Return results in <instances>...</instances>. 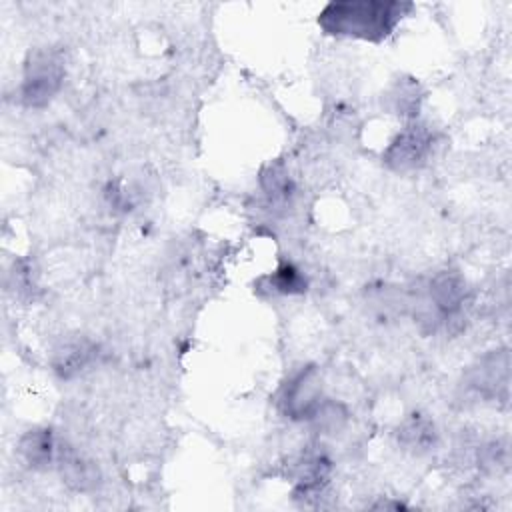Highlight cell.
I'll return each mask as SVG.
<instances>
[{
    "label": "cell",
    "instance_id": "7",
    "mask_svg": "<svg viewBox=\"0 0 512 512\" xmlns=\"http://www.w3.org/2000/svg\"><path fill=\"white\" fill-rule=\"evenodd\" d=\"M508 366L510 362L506 352H494L484 356L472 372V386L484 396H498L500 392L506 394Z\"/></svg>",
    "mask_w": 512,
    "mask_h": 512
},
{
    "label": "cell",
    "instance_id": "13",
    "mask_svg": "<svg viewBox=\"0 0 512 512\" xmlns=\"http://www.w3.org/2000/svg\"><path fill=\"white\" fill-rule=\"evenodd\" d=\"M268 280V288L278 292V294H302L308 288L306 276L292 264V262H282L278 264V268L266 278Z\"/></svg>",
    "mask_w": 512,
    "mask_h": 512
},
{
    "label": "cell",
    "instance_id": "6",
    "mask_svg": "<svg viewBox=\"0 0 512 512\" xmlns=\"http://www.w3.org/2000/svg\"><path fill=\"white\" fill-rule=\"evenodd\" d=\"M56 466L60 470L62 480L76 492H88L100 484V472L96 464L80 456L68 444H58Z\"/></svg>",
    "mask_w": 512,
    "mask_h": 512
},
{
    "label": "cell",
    "instance_id": "1",
    "mask_svg": "<svg viewBox=\"0 0 512 512\" xmlns=\"http://www.w3.org/2000/svg\"><path fill=\"white\" fill-rule=\"evenodd\" d=\"M410 4L384 0H346L330 2L318 16L324 32L334 36L362 38L370 42L384 40L400 22Z\"/></svg>",
    "mask_w": 512,
    "mask_h": 512
},
{
    "label": "cell",
    "instance_id": "3",
    "mask_svg": "<svg viewBox=\"0 0 512 512\" xmlns=\"http://www.w3.org/2000/svg\"><path fill=\"white\" fill-rule=\"evenodd\" d=\"M432 130L422 122H410L402 128L396 138L388 144L382 160L396 172H406L422 166L432 152Z\"/></svg>",
    "mask_w": 512,
    "mask_h": 512
},
{
    "label": "cell",
    "instance_id": "4",
    "mask_svg": "<svg viewBox=\"0 0 512 512\" xmlns=\"http://www.w3.org/2000/svg\"><path fill=\"white\" fill-rule=\"evenodd\" d=\"M322 398L320 372L316 366H306L284 384L280 408L290 420H310Z\"/></svg>",
    "mask_w": 512,
    "mask_h": 512
},
{
    "label": "cell",
    "instance_id": "10",
    "mask_svg": "<svg viewBox=\"0 0 512 512\" xmlns=\"http://www.w3.org/2000/svg\"><path fill=\"white\" fill-rule=\"evenodd\" d=\"M396 436L404 448L414 452H426L436 442V428L430 418L414 412L400 422Z\"/></svg>",
    "mask_w": 512,
    "mask_h": 512
},
{
    "label": "cell",
    "instance_id": "14",
    "mask_svg": "<svg viewBox=\"0 0 512 512\" xmlns=\"http://www.w3.org/2000/svg\"><path fill=\"white\" fill-rule=\"evenodd\" d=\"M416 90L418 86L414 82H398L388 96L392 102V108L402 116H414L420 102V96Z\"/></svg>",
    "mask_w": 512,
    "mask_h": 512
},
{
    "label": "cell",
    "instance_id": "11",
    "mask_svg": "<svg viewBox=\"0 0 512 512\" xmlns=\"http://www.w3.org/2000/svg\"><path fill=\"white\" fill-rule=\"evenodd\" d=\"M260 186L272 206H286L294 194V182L284 162L274 160L260 172Z\"/></svg>",
    "mask_w": 512,
    "mask_h": 512
},
{
    "label": "cell",
    "instance_id": "2",
    "mask_svg": "<svg viewBox=\"0 0 512 512\" xmlns=\"http://www.w3.org/2000/svg\"><path fill=\"white\" fill-rule=\"evenodd\" d=\"M64 80V64L56 50L36 48L24 62L20 96L30 108H44L56 96Z\"/></svg>",
    "mask_w": 512,
    "mask_h": 512
},
{
    "label": "cell",
    "instance_id": "9",
    "mask_svg": "<svg viewBox=\"0 0 512 512\" xmlns=\"http://www.w3.org/2000/svg\"><path fill=\"white\" fill-rule=\"evenodd\" d=\"M96 346L90 344L88 340H76V342H68L64 344L60 350H56L54 354V370L62 376V378H72L76 374H80L84 368H88L94 358H96Z\"/></svg>",
    "mask_w": 512,
    "mask_h": 512
},
{
    "label": "cell",
    "instance_id": "8",
    "mask_svg": "<svg viewBox=\"0 0 512 512\" xmlns=\"http://www.w3.org/2000/svg\"><path fill=\"white\" fill-rule=\"evenodd\" d=\"M56 448L58 444L54 442V436L48 428L28 430L18 444L22 458L32 468H46L52 462H56Z\"/></svg>",
    "mask_w": 512,
    "mask_h": 512
},
{
    "label": "cell",
    "instance_id": "12",
    "mask_svg": "<svg viewBox=\"0 0 512 512\" xmlns=\"http://www.w3.org/2000/svg\"><path fill=\"white\" fill-rule=\"evenodd\" d=\"M312 426L316 428V432L320 434H338L346 422H348V410L330 398H322V402L318 404V408L314 410V414L310 416Z\"/></svg>",
    "mask_w": 512,
    "mask_h": 512
},
{
    "label": "cell",
    "instance_id": "5",
    "mask_svg": "<svg viewBox=\"0 0 512 512\" xmlns=\"http://www.w3.org/2000/svg\"><path fill=\"white\" fill-rule=\"evenodd\" d=\"M466 300V280L456 270L438 272L428 284V302L442 316L452 318Z\"/></svg>",
    "mask_w": 512,
    "mask_h": 512
}]
</instances>
